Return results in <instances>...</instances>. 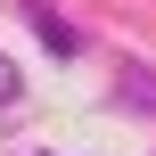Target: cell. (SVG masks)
<instances>
[{
	"mask_svg": "<svg viewBox=\"0 0 156 156\" xmlns=\"http://www.w3.org/2000/svg\"><path fill=\"white\" fill-rule=\"evenodd\" d=\"M25 16H33V33L49 41V58H74V49H82V41H74V25H66L49 0H25Z\"/></svg>",
	"mask_w": 156,
	"mask_h": 156,
	"instance_id": "2",
	"label": "cell"
},
{
	"mask_svg": "<svg viewBox=\"0 0 156 156\" xmlns=\"http://www.w3.org/2000/svg\"><path fill=\"white\" fill-rule=\"evenodd\" d=\"M16 99H25V74H16L8 58H0V107H16Z\"/></svg>",
	"mask_w": 156,
	"mask_h": 156,
	"instance_id": "3",
	"label": "cell"
},
{
	"mask_svg": "<svg viewBox=\"0 0 156 156\" xmlns=\"http://www.w3.org/2000/svg\"><path fill=\"white\" fill-rule=\"evenodd\" d=\"M115 107L123 115H156V66H123L115 74Z\"/></svg>",
	"mask_w": 156,
	"mask_h": 156,
	"instance_id": "1",
	"label": "cell"
}]
</instances>
